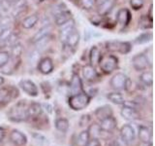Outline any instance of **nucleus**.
Masks as SVG:
<instances>
[{"mask_svg": "<svg viewBox=\"0 0 155 146\" xmlns=\"http://www.w3.org/2000/svg\"><path fill=\"white\" fill-rule=\"evenodd\" d=\"M8 118L12 122H23L28 119L27 117V107L25 100H21L14 106H12L7 113Z\"/></svg>", "mask_w": 155, "mask_h": 146, "instance_id": "nucleus-1", "label": "nucleus"}, {"mask_svg": "<svg viewBox=\"0 0 155 146\" xmlns=\"http://www.w3.org/2000/svg\"><path fill=\"white\" fill-rule=\"evenodd\" d=\"M89 102H90V96L84 92H81L79 94L72 95L69 97V100H68L69 106L75 111H80L84 109L89 104Z\"/></svg>", "mask_w": 155, "mask_h": 146, "instance_id": "nucleus-2", "label": "nucleus"}, {"mask_svg": "<svg viewBox=\"0 0 155 146\" xmlns=\"http://www.w3.org/2000/svg\"><path fill=\"white\" fill-rule=\"evenodd\" d=\"M110 87L115 91H122V90H129V88L132 85V82L129 78L126 76L124 73L118 72L113 76L110 82Z\"/></svg>", "mask_w": 155, "mask_h": 146, "instance_id": "nucleus-3", "label": "nucleus"}, {"mask_svg": "<svg viewBox=\"0 0 155 146\" xmlns=\"http://www.w3.org/2000/svg\"><path fill=\"white\" fill-rule=\"evenodd\" d=\"M106 48L110 52L119 53L122 54V55L128 54L131 51V49H132L131 44L129 42H122V41H109L106 43Z\"/></svg>", "mask_w": 155, "mask_h": 146, "instance_id": "nucleus-4", "label": "nucleus"}, {"mask_svg": "<svg viewBox=\"0 0 155 146\" xmlns=\"http://www.w3.org/2000/svg\"><path fill=\"white\" fill-rule=\"evenodd\" d=\"M118 64V60L117 57L110 55V56H105L101 57L99 61V65L101 69L103 70L105 73H110L113 72Z\"/></svg>", "mask_w": 155, "mask_h": 146, "instance_id": "nucleus-5", "label": "nucleus"}, {"mask_svg": "<svg viewBox=\"0 0 155 146\" xmlns=\"http://www.w3.org/2000/svg\"><path fill=\"white\" fill-rule=\"evenodd\" d=\"M120 138L128 146L132 144L136 138V133L134 128L131 125H124L120 129Z\"/></svg>", "mask_w": 155, "mask_h": 146, "instance_id": "nucleus-6", "label": "nucleus"}, {"mask_svg": "<svg viewBox=\"0 0 155 146\" xmlns=\"http://www.w3.org/2000/svg\"><path fill=\"white\" fill-rule=\"evenodd\" d=\"M132 64H133V67L136 70L142 71V70L147 69V68L149 66V60L144 54L140 53V54H137V55L133 57Z\"/></svg>", "mask_w": 155, "mask_h": 146, "instance_id": "nucleus-7", "label": "nucleus"}, {"mask_svg": "<svg viewBox=\"0 0 155 146\" xmlns=\"http://www.w3.org/2000/svg\"><path fill=\"white\" fill-rule=\"evenodd\" d=\"M15 92L18 94L17 89L11 88H1L0 89V106H4L8 104L14 97L18 96V95H15Z\"/></svg>", "mask_w": 155, "mask_h": 146, "instance_id": "nucleus-8", "label": "nucleus"}, {"mask_svg": "<svg viewBox=\"0 0 155 146\" xmlns=\"http://www.w3.org/2000/svg\"><path fill=\"white\" fill-rule=\"evenodd\" d=\"M18 86L28 96H37L38 94H39L38 87L36 86L35 83H34L33 81H31V80H27V79L21 80L18 83Z\"/></svg>", "mask_w": 155, "mask_h": 146, "instance_id": "nucleus-9", "label": "nucleus"}, {"mask_svg": "<svg viewBox=\"0 0 155 146\" xmlns=\"http://www.w3.org/2000/svg\"><path fill=\"white\" fill-rule=\"evenodd\" d=\"M10 140H11L12 143H14L17 146H23L27 142V137L21 130H13L12 133L10 134Z\"/></svg>", "mask_w": 155, "mask_h": 146, "instance_id": "nucleus-10", "label": "nucleus"}, {"mask_svg": "<svg viewBox=\"0 0 155 146\" xmlns=\"http://www.w3.org/2000/svg\"><path fill=\"white\" fill-rule=\"evenodd\" d=\"M120 114L124 119L128 121H135L140 118V113L137 111V109L127 105L123 106V108L120 111Z\"/></svg>", "mask_w": 155, "mask_h": 146, "instance_id": "nucleus-11", "label": "nucleus"}, {"mask_svg": "<svg viewBox=\"0 0 155 146\" xmlns=\"http://www.w3.org/2000/svg\"><path fill=\"white\" fill-rule=\"evenodd\" d=\"M80 39H81V36H80L79 30L76 28H73L71 32L68 34V36L65 40V44L70 49H75L78 45H79Z\"/></svg>", "mask_w": 155, "mask_h": 146, "instance_id": "nucleus-12", "label": "nucleus"}, {"mask_svg": "<svg viewBox=\"0 0 155 146\" xmlns=\"http://www.w3.org/2000/svg\"><path fill=\"white\" fill-rule=\"evenodd\" d=\"M139 138L143 143L151 144L152 142V131L148 127L140 126L139 127Z\"/></svg>", "mask_w": 155, "mask_h": 146, "instance_id": "nucleus-13", "label": "nucleus"}, {"mask_svg": "<svg viewBox=\"0 0 155 146\" xmlns=\"http://www.w3.org/2000/svg\"><path fill=\"white\" fill-rule=\"evenodd\" d=\"M38 69L43 74H50L53 70V62L50 57H44L38 62Z\"/></svg>", "mask_w": 155, "mask_h": 146, "instance_id": "nucleus-14", "label": "nucleus"}, {"mask_svg": "<svg viewBox=\"0 0 155 146\" xmlns=\"http://www.w3.org/2000/svg\"><path fill=\"white\" fill-rule=\"evenodd\" d=\"M99 127H100L101 130L111 131L116 128V120L114 117H113V115L109 116V117H107V118L100 121Z\"/></svg>", "mask_w": 155, "mask_h": 146, "instance_id": "nucleus-15", "label": "nucleus"}, {"mask_svg": "<svg viewBox=\"0 0 155 146\" xmlns=\"http://www.w3.org/2000/svg\"><path fill=\"white\" fill-rule=\"evenodd\" d=\"M43 106L38 103V102H32V103L27 107V117L28 118L36 119L37 117L42 115Z\"/></svg>", "mask_w": 155, "mask_h": 146, "instance_id": "nucleus-16", "label": "nucleus"}, {"mask_svg": "<svg viewBox=\"0 0 155 146\" xmlns=\"http://www.w3.org/2000/svg\"><path fill=\"white\" fill-rule=\"evenodd\" d=\"M82 74H84V79L88 82H95L99 77L94 66H92V65L84 66V69H82Z\"/></svg>", "mask_w": 155, "mask_h": 146, "instance_id": "nucleus-17", "label": "nucleus"}, {"mask_svg": "<svg viewBox=\"0 0 155 146\" xmlns=\"http://www.w3.org/2000/svg\"><path fill=\"white\" fill-rule=\"evenodd\" d=\"M116 19H117L118 23H120L121 26H127L131 19V14L129 12V10L126 8H122L118 10L117 14H116Z\"/></svg>", "mask_w": 155, "mask_h": 146, "instance_id": "nucleus-18", "label": "nucleus"}, {"mask_svg": "<svg viewBox=\"0 0 155 146\" xmlns=\"http://www.w3.org/2000/svg\"><path fill=\"white\" fill-rule=\"evenodd\" d=\"M70 91L72 95L79 94L81 92H84L82 91V84H81V78L78 74H74L72 76L71 83H70Z\"/></svg>", "mask_w": 155, "mask_h": 146, "instance_id": "nucleus-19", "label": "nucleus"}, {"mask_svg": "<svg viewBox=\"0 0 155 146\" xmlns=\"http://www.w3.org/2000/svg\"><path fill=\"white\" fill-rule=\"evenodd\" d=\"M114 6V0H106L105 2L98 5L97 11H98V14L100 16H106V15H108L113 10Z\"/></svg>", "mask_w": 155, "mask_h": 146, "instance_id": "nucleus-20", "label": "nucleus"}, {"mask_svg": "<svg viewBox=\"0 0 155 146\" xmlns=\"http://www.w3.org/2000/svg\"><path fill=\"white\" fill-rule=\"evenodd\" d=\"M73 28H75V22L73 19H70L69 22H67L63 26H61L60 29V39L63 43H65V40L68 36V34L71 32Z\"/></svg>", "mask_w": 155, "mask_h": 146, "instance_id": "nucleus-21", "label": "nucleus"}, {"mask_svg": "<svg viewBox=\"0 0 155 146\" xmlns=\"http://www.w3.org/2000/svg\"><path fill=\"white\" fill-rule=\"evenodd\" d=\"M111 115H113V110H111V107L109 105L101 106L99 108H97L95 111V116L100 121L107 118V117H109V116H111Z\"/></svg>", "mask_w": 155, "mask_h": 146, "instance_id": "nucleus-22", "label": "nucleus"}, {"mask_svg": "<svg viewBox=\"0 0 155 146\" xmlns=\"http://www.w3.org/2000/svg\"><path fill=\"white\" fill-rule=\"evenodd\" d=\"M54 18H55L56 26H61L67 22H69L70 19H72V13L70 11H68V10H66V11H63L60 14L56 15Z\"/></svg>", "mask_w": 155, "mask_h": 146, "instance_id": "nucleus-23", "label": "nucleus"}, {"mask_svg": "<svg viewBox=\"0 0 155 146\" xmlns=\"http://www.w3.org/2000/svg\"><path fill=\"white\" fill-rule=\"evenodd\" d=\"M38 21H39L38 15H36V14L31 15V16L26 17V18L24 19L23 21L21 22V26H22L24 29H30V28H32V27L38 23Z\"/></svg>", "mask_w": 155, "mask_h": 146, "instance_id": "nucleus-24", "label": "nucleus"}, {"mask_svg": "<svg viewBox=\"0 0 155 146\" xmlns=\"http://www.w3.org/2000/svg\"><path fill=\"white\" fill-rule=\"evenodd\" d=\"M101 58V52L98 49V47L93 46L91 48L90 53H89V60L92 66H95L99 63V61Z\"/></svg>", "mask_w": 155, "mask_h": 146, "instance_id": "nucleus-25", "label": "nucleus"}, {"mask_svg": "<svg viewBox=\"0 0 155 146\" xmlns=\"http://www.w3.org/2000/svg\"><path fill=\"white\" fill-rule=\"evenodd\" d=\"M51 24H47V26H45L44 27L40 28V29H39V31L37 33H35V35L32 37V40H31L32 43H35L38 40H40L41 38H43L44 36L48 35V34L51 33Z\"/></svg>", "mask_w": 155, "mask_h": 146, "instance_id": "nucleus-26", "label": "nucleus"}, {"mask_svg": "<svg viewBox=\"0 0 155 146\" xmlns=\"http://www.w3.org/2000/svg\"><path fill=\"white\" fill-rule=\"evenodd\" d=\"M140 81L143 83L144 86L151 87L153 84V74L151 71H144L140 75Z\"/></svg>", "mask_w": 155, "mask_h": 146, "instance_id": "nucleus-27", "label": "nucleus"}, {"mask_svg": "<svg viewBox=\"0 0 155 146\" xmlns=\"http://www.w3.org/2000/svg\"><path fill=\"white\" fill-rule=\"evenodd\" d=\"M40 57H41V51H39L38 49H33L32 51L29 52L28 56H27V61L28 63L31 65L36 64L40 61Z\"/></svg>", "mask_w": 155, "mask_h": 146, "instance_id": "nucleus-28", "label": "nucleus"}, {"mask_svg": "<svg viewBox=\"0 0 155 146\" xmlns=\"http://www.w3.org/2000/svg\"><path fill=\"white\" fill-rule=\"evenodd\" d=\"M55 128L57 130L61 131V133H67L68 130H69V127H70V124H69V121L65 118H59L55 121Z\"/></svg>", "mask_w": 155, "mask_h": 146, "instance_id": "nucleus-29", "label": "nucleus"}, {"mask_svg": "<svg viewBox=\"0 0 155 146\" xmlns=\"http://www.w3.org/2000/svg\"><path fill=\"white\" fill-rule=\"evenodd\" d=\"M107 97H108V99L110 101H111L113 103L117 104V105H119V104H124V102H125L122 95L119 94V92H110V94L107 95Z\"/></svg>", "mask_w": 155, "mask_h": 146, "instance_id": "nucleus-30", "label": "nucleus"}, {"mask_svg": "<svg viewBox=\"0 0 155 146\" xmlns=\"http://www.w3.org/2000/svg\"><path fill=\"white\" fill-rule=\"evenodd\" d=\"M51 35L48 34V35H46V36H44L43 38H41L40 40H38L37 42H35L34 44H35V46H36V49H38L39 51H42L43 49H45L48 44H50L51 42Z\"/></svg>", "mask_w": 155, "mask_h": 146, "instance_id": "nucleus-31", "label": "nucleus"}, {"mask_svg": "<svg viewBox=\"0 0 155 146\" xmlns=\"http://www.w3.org/2000/svg\"><path fill=\"white\" fill-rule=\"evenodd\" d=\"M89 134L87 130H82L81 133L78 135L77 138V144L79 146H85L86 143L89 141Z\"/></svg>", "mask_w": 155, "mask_h": 146, "instance_id": "nucleus-32", "label": "nucleus"}, {"mask_svg": "<svg viewBox=\"0 0 155 146\" xmlns=\"http://www.w3.org/2000/svg\"><path fill=\"white\" fill-rule=\"evenodd\" d=\"M151 40H152V33L151 32H144L135 39V43L136 44H145Z\"/></svg>", "mask_w": 155, "mask_h": 146, "instance_id": "nucleus-33", "label": "nucleus"}, {"mask_svg": "<svg viewBox=\"0 0 155 146\" xmlns=\"http://www.w3.org/2000/svg\"><path fill=\"white\" fill-rule=\"evenodd\" d=\"M87 131H88L89 137H92V138H98L101 134V129L99 125H97V124L91 125L89 127V129L87 130Z\"/></svg>", "mask_w": 155, "mask_h": 146, "instance_id": "nucleus-34", "label": "nucleus"}, {"mask_svg": "<svg viewBox=\"0 0 155 146\" xmlns=\"http://www.w3.org/2000/svg\"><path fill=\"white\" fill-rule=\"evenodd\" d=\"M21 52H22V47L19 43H16L12 46L11 55L13 58H18L19 56L21 55Z\"/></svg>", "mask_w": 155, "mask_h": 146, "instance_id": "nucleus-35", "label": "nucleus"}, {"mask_svg": "<svg viewBox=\"0 0 155 146\" xmlns=\"http://www.w3.org/2000/svg\"><path fill=\"white\" fill-rule=\"evenodd\" d=\"M12 29L10 26L8 27H3L0 29V42L1 41H5L12 35Z\"/></svg>", "mask_w": 155, "mask_h": 146, "instance_id": "nucleus-36", "label": "nucleus"}, {"mask_svg": "<svg viewBox=\"0 0 155 146\" xmlns=\"http://www.w3.org/2000/svg\"><path fill=\"white\" fill-rule=\"evenodd\" d=\"M152 23L153 21H151L147 16H144V17H142V19H140V26L142 28H150L152 27Z\"/></svg>", "mask_w": 155, "mask_h": 146, "instance_id": "nucleus-37", "label": "nucleus"}, {"mask_svg": "<svg viewBox=\"0 0 155 146\" xmlns=\"http://www.w3.org/2000/svg\"><path fill=\"white\" fill-rule=\"evenodd\" d=\"M95 0H79V5L84 10H89L94 6Z\"/></svg>", "mask_w": 155, "mask_h": 146, "instance_id": "nucleus-38", "label": "nucleus"}, {"mask_svg": "<svg viewBox=\"0 0 155 146\" xmlns=\"http://www.w3.org/2000/svg\"><path fill=\"white\" fill-rule=\"evenodd\" d=\"M10 57H11V56H10V54L8 52H0V68L6 65V63L9 61Z\"/></svg>", "mask_w": 155, "mask_h": 146, "instance_id": "nucleus-39", "label": "nucleus"}, {"mask_svg": "<svg viewBox=\"0 0 155 146\" xmlns=\"http://www.w3.org/2000/svg\"><path fill=\"white\" fill-rule=\"evenodd\" d=\"M13 4L10 0H1L0 1V8L2 12H9L12 9Z\"/></svg>", "mask_w": 155, "mask_h": 146, "instance_id": "nucleus-40", "label": "nucleus"}, {"mask_svg": "<svg viewBox=\"0 0 155 146\" xmlns=\"http://www.w3.org/2000/svg\"><path fill=\"white\" fill-rule=\"evenodd\" d=\"M130 5L134 10H140L143 7L144 0H130Z\"/></svg>", "mask_w": 155, "mask_h": 146, "instance_id": "nucleus-41", "label": "nucleus"}, {"mask_svg": "<svg viewBox=\"0 0 155 146\" xmlns=\"http://www.w3.org/2000/svg\"><path fill=\"white\" fill-rule=\"evenodd\" d=\"M66 6L63 3H60V4H58V5H56V6L53 8V10H52V14L54 15V17L56 16V15H58V14H60L61 12H63V11H66Z\"/></svg>", "mask_w": 155, "mask_h": 146, "instance_id": "nucleus-42", "label": "nucleus"}, {"mask_svg": "<svg viewBox=\"0 0 155 146\" xmlns=\"http://www.w3.org/2000/svg\"><path fill=\"white\" fill-rule=\"evenodd\" d=\"M33 136H34V138H35V140L37 141V142H38V143H40V144H43V143L48 142L47 139H46V137H45V136H43L42 134H33Z\"/></svg>", "mask_w": 155, "mask_h": 146, "instance_id": "nucleus-43", "label": "nucleus"}, {"mask_svg": "<svg viewBox=\"0 0 155 146\" xmlns=\"http://www.w3.org/2000/svg\"><path fill=\"white\" fill-rule=\"evenodd\" d=\"M110 146H128V145L126 144L121 138H117V139H114L113 142H111Z\"/></svg>", "mask_w": 155, "mask_h": 146, "instance_id": "nucleus-44", "label": "nucleus"}, {"mask_svg": "<svg viewBox=\"0 0 155 146\" xmlns=\"http://www.w3.org/2000/svg\"><path fill=\"white\" fill-rule=\"evenodd\" d=\"M85 146H101V143L98 138H92L86 143Z\"/></svg>", "mask_w": 155, "mask_h": 146, "instance_id": "nucleus-45", "label": "nucleus"}, {"mask_svg": "<svg viewBox=\"0 0 155 146\" xmlns=\"http://www.w3.org/2000/svg\"><path fill=\"white\" fill-rule=\"evenodd\" d=\"M5 137V130L0 127V142H2Z\"/></svg>", "mask_w": 155, "mask_h": 146, "instance_id": "nucleus-46", "label": "nucleus"}, {"mask_svg": "<svg viewBox=\"0 0 155 146\" xmlns=\"http://www.w3.org/2000/svg\"><path fill=\"white\" fill-rule=\"evenodd\" d=\"M147 17L151 19V21H153V7L152 5L150 6V9H149V14L147 15Z\"/></svg>", "mask_w": 155, "mask_h": 146, "instance_id": "nucleus-47", "label": "nucleus"}, {"mask_svg": "<svg viewBox=\"0 0 155 146\" xmlns=\"http://www.w3.org/2000/svg\"><path fill=\"white\" fill-rule=\"evenodd\" d=\"M105 1H106V0H95V3H97V5H99L101 3L105 2Z\"/></svg>", "mask_w": 155, "mask_h": 146, "instance_id": "nucleus-48", "label": "nucleus"}, {"mask_svg": "<svg viewBox=\"0 0 155 146\" xmlns=\"http://www.w3.org/2000/svg\"><path fill=\"white\" fill-rule=\"evenodd\" d=\"M3 83H4V78L2 76H0V86H1Z\"/></svg>", "mask_w": 155, "mask_h": 146, "instance_id": "nucleus-49", "label": "nucleus"}, {"mask_svg": "<svg viewBox=\"0 0 155 146\" xmlns=\"http://www.w3.org/2000/svg\"><path fill=\"white\" fill-rule=\"evenodd\" d=\"M1 12H2L1 11V8H0V18H1Z\"/></svg>", "mask_w": 155, "mask_h": 146, "instance_id": "nucleus-50", "label": "nucleus"}, {"mask_svg": "<svg viewBox=\"0 0 155 146\" xmlns=\"http://www.w3.org/2000/svg\"><path fill=\"white\" fill-rule=\"evenodd\" d=\"M41 1H42V0H41Z\"/></svg>", "mask_w": 155, "mask_h": 146, "instance_id": "nucleus-51", "label": "nucleus"}]
</instances>
